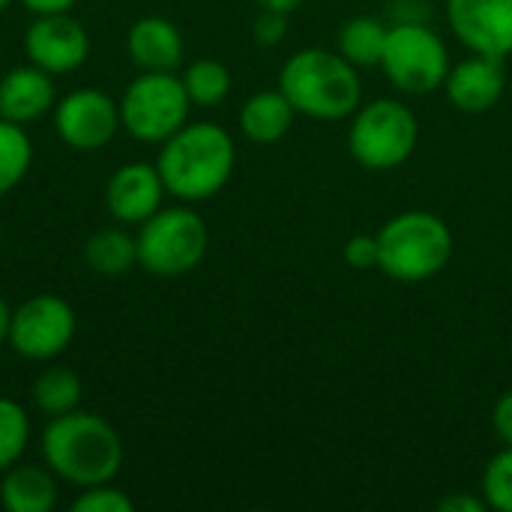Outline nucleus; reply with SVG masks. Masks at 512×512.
Returning a JSON list of instances; mask_svg holds the SVG:
<instances>
[{
	"instance_id": "nucleus-1",
	"label": "nucleus",
	"mask_w": 512,
	"mask_h": 512,
	"mask_svg": "<svg viewBox=\"0 0 512 512\" xmlns=\"http://www.w3.org/2000/svg\"><path fill=\"white\" fill-rule=\"evenodd\" d=\"M237 165L234 138L219 123H186L156 159L165 192L180 201H207L219 195Z\"/></svg>"
},
{
	"instance_id": "nucleus-2",
	"label": "nucleus",
	"mask_w": 512,
	"mask_h": 512,
	"mask_svg": "<svg viewBox=\"0 0 512 512\" xmlns=\"http://www.w3.org/2000/svg\"><path fill=\"white\" fill-rule=\"evenodd\" d=\"M42 456L57 477L90 489L117 477L123 465V441L105 417L75 408L63 417H51L42 432Z\"/></svg>"
},
{
	"instance_id": "nucleus-3",
	"label": "nucleus",
	"mask_w": 512,
	"mask_h": 512,
	"mask_svg": "<svg viewBox=\"0 0 512 512\" xmlns=\"http://www.w3.org/2000/svg\"><path fill=\"white\" fill-rule=\"evenodd\" d=\"M279 90L297 114L312 120H345L363 105V84L357 66L339 51L303 48L291 54L279 72Z\"/></svg>"
},
{
	"instance_id": "nucleus-4",
	"label": "nucleus",
	"mask_w": 512,
	"mask_h": 512,
	"mask_svg": "<svg viewBox=\"0 0 512 512\" xmlns=\"http://www.w3.org/2000/svg\"><path fill=\"white\" fill-rule=\"evenodd\" d=\"M378 237V270L405 285L429 282L453 258L450 225L429 210H405L381 225Z\"/></svg>"
},
{
	"instance_id": "nucleus-5",
	"label": "nucleus",
	"mask_w": 512,
	"mask_h": 512,
	"mask_svg": "<svg viewBox=\"0 0 512 512\" xmlns=\"http://www.w3.org/2000/svg\"><path fill=\"white\" fill-rule=\"evenodd\" d=\"M138 264L159 279H177L192 273L210 246L207 222L186 204L159 207L147 222H141L138 237Z\"/></svg>"
},
{
	"instance_id": "nucleus-6",
	"label": "nucleus",
	"mask_w": 512,
	"mask_h": 512,
	"mask_svg": "<svg viewBox=\"0 0 512 512\" xmlns=\"http://www.w3.org/2000/svg\"><path fill=\"white\" fill-rule=\"evenodd\" d=\"M420 141L417 114L399 99H372L351 114L348 150L369 171L405 165Z\"/></svg>"
},
{
	"instance_id": "nucleus-7",
	"label": "nucleus",
	"mask_w": 512,
	"mask_h": 512,
	"mask_svg": "<svg viewBox=\"0 0 512 512\" xmlns=\"http://www.w3.org/2000/svg\"><path fill=\"white\" fill-rule=\"evenodd\" d=\"M189 96L174 72H141L120 99V126L144 144H162L189 123Z\"/></svg>"
},
{
	"instance_id": "nucleus-8",
	"label": "nucleus",
	"mask_w": 512,
	"mask_h": 512,
	"mask_svg": "<svg viewBox=\"0 0 512 512\" xmlns=\"http://www.w3.org/2000/svg\"><path fill=\"white\" fill-rule=\"evenodd\" d=\"M381 69L402 93H432L447 81L450 51L432 27L420 21H399L387 33Z\"/></svg>"
},
{
	"instance_id": "nucleus-9",
	"label": "nucleus",
	"mask_w": 512,
	"mask_h": 512,
	"mask_svg": "<svg viewBox=\"0 0 512 512\" xmlns=\"http://www.w3.org/2000/svg\"><path fill=\"white\" fill-rule=\"evenodd\" d=\"M75 336V309L57 294H36L12 309L9 345L24 360H51Z\"/></svg>"
},
{
	"instance_id": "nucleus-10",
	"label": "nucleus",
	"mask_w": 512,
	"mask_h": 512,
	"mask_svg": "<svg viewBox=\"0 0 512 512\" xmlns=\"http://www.w3.org/2000/svg\"><path fill=\"white\" fill-rule=\"evenodd\" d=\"M54 129L72 150H99L120 129V105L93 87L72 90L54 105Z\"/></svg>"
},
{
	"instance_id": "nucleus-11",
	"label": "nucleus",
	"mask_w": 512,
	"mask_h": 512,
	"mask_svg": "<svg viewBox=\"0 0 512 512\" xmlns=\"http://www.w3.org/2000/svg\"><path fill=\"white\" fill-rule=\"evenodd\" d=\"M447 24L471 54L512 57V0H447Z\"/></svg>"
},
{
	"instance_id": "nucleus-12",
	"label": "nucleus",
	"mask_w": 512,
	"mask_h": 512,
	"mask_svg": "<svg viewBox=\"0 0 512 512\" xmlns=\"http://www.w3.org/2000/svg\"><path fill=\"white\" fill-rule=\"evenodd\" d=\"M24 51L30 63L45 69L48 75L75 72L90 54V36L81 21L69 12L36 15V21L24 33Z\"/></svg>"
},
{
	"instance_id": "nucleus-13",
	"label": "nucleus",
	"mask_w": 512,
	"mask_h": 512,
	"mask_svg": "<svg viewBox=\"0 0 512 512\" xmlns=\"http://www.w3.org/2000/svg\"><path fill=\"white\" fill-rule=\"evenodd\" d=\"M165 183L159 177L156 165L129 162L117 168L105 186V207L108 213L123 225H141L147 222L165 198Z\"/></svg>"
},
{
	"instance_id": "nucleus-14",
	"label": "nucleus",
	"mask_w": 512,
	"mask_h": 512,
	"mask_svg": "<svg viewBox=\"0 0 512 512\" xmlns=\"http://www.w3.org/2000/svg\"><path fill=\"white\" fill-rule=\"evenodd\" d=\"M504 90H507L504 60L483 57V54H471L462 63L450 66L444 81V93L450 105L462 114H486L501 102Z\"/></svg>"
},
{
	"instance_id": "nucleus-15",
	"label": "nucleus",
	"mask_w": 512,
	"mask_h": 512,
	"mask_svg": "<svg viewBox=\"0 0 512 512\" xmlns=\"http://www.w3.org/2000/svg\"><path fill=\"white\" fill-rule=\"evenodd\" d=\"M54 108V84L36 63L15 66L0 78V117L9 123H33Z\"/></svg>"
},
{
	"instance_id": "nucleus-16",
	"label": "nucleus",
	"mask_w": 512,
	"mask_h": 512,
	"mask_svg": "<svg viewBox=\"0 0 512 512\" xmlns=\"http://www.w3.org/2000/svg\"><path fill=\"white\" fill-rule=\"evenodd\" d=\"M126 51L141 72H174L183 60V36L168 18L147 15L129 27Z\"/></svg>"
},
{
	"instance_id": "nucleus-17",
	"label": "nucleus",
	"mask_w": 512,
	"mask_h": 512,
	"mask_svg": "<svg viewBox=\"0 0 512 512\" xmlns=\"http://www.w3.org/2000/svg\"><path fill=\"white\" fill-rule=\"evenodd\" d=\"M0 504L9 512H51L57 507V483L51 468L12 465L3 471Z\"/></svg>"
},
{
	"instance_id": "nucleus-18",
	"label": "nucleus",
	"mask_w": 512,
	"mask_h": 512,
	"mask_svg": "<svg viewBox=\"0 0 512 512\" xmlns=\"http://www.w3.org/2000/svg\"><path fill=\"white\" fill-rule=\"evenodd\" d=\"M294 105L282 90H261L249 96L240 108V132L252 144H276L294 126Z\"/></svg>"
},
{
	"instance_id": "nucleus-19",
	"label": "nucleus",
	"mask_w": 512,
	"mask_h": 512,
	"mask_svg": "<svg viewBox=\"0 0 512 512\" xmlns=\"http://www.w3.org/2000/svg\"><path fill=\"white\" fill-rule=\"evenodd\" d=\"M387 33H390V27L381 18L357 15L342 24L339 36H336V51L357 69L381 66L384 48H387Z\"/></svg>"
},
{
	"instance_id": "nucleus-20",
	"label": "nucleus",
	"mask_w": 512,
	"mask_h": 512,
	"mask_svg": "<svg viewBox=\"0 0 512 512\" xmlns=\"http://www.w3.org/2000/svg\"><path fill=\"white\" fill-rule=\"evenodd\" d=\"M84 261L99 276H123L138 264L135 237L120 228H102L84 243Z\"/></svg>"
},
{
	"instance_id": "nucleus-21",
	"label": "nucleus",
	"mask_w": 512,
	"mask_h": 512,
	"mask_svg": "<svg viewBox=\"0 0 512 512\" xmlns=\"http://www.w3.org/2000/svg\"><path fill=\"white\" fill-rule=\"evenodd\" d=\"M78 402H81V378L66 366L45 369L33 381V405L45 417H63L75 411Z\"/></svg>"
},
{
	"instance_id": "nucleus-22",
	"label": "nucleus",
	"mask_w": 512,
	"mask_h": 512,
	"mask_svg": "<svg viewBox=\"0 0 512 512\" xmlns=\"http://www.w3.org/2000/svg\"><path fill=\"white\" fill-rule=\"evenodd\" d=\"M180 81L186 87L189 102L201 105V108H216L231 93V72L225 63H219L213 57H201V60L189 63L186 72L180 75Z\"/></svg>"
},
{
	"instance_id": "nucleus-23",
	"label": "nucleus",
	"mask_w": 512,
	"mask_h": 512,
	"mask_svg": "<svg viewBox=\"0 0 512 512\" xmlns=\"http://www.w3.org/2000/svg\"><path fill=\"white\" fill-rule=\"evenodd\" d=\"M30 159H33V144L27 132L18 123L0 117V198L24 180Z\"/></svg>"
},
{
	"instance_id": "nucleus-24",
	"label": "nucleus",
	"mask_w": 512,
	"mask_h": 512,
	"mask_svg": "<svg viewBox=\"0 0 512 512\" xmlns=\"http://www.w3.org/2000/svg\"><path fill=\"white\" fill-rule=\"evenodd\" d=\"M27 438H30L27 411L15 399L0 396V474L15 462H21V453L27 450Z\"/></svg>"
},
{
	"instance_id": "nucleus-25",
	"label": "nucleus",
	"mask_w": 512,
	"mask_h": 512,
	"mask_svg": "<svg viewBox=\"0 0 512 512\" xmlns=\"http://www.w3.org/2000/svg\"><path fill=\"white\" fill-rule=\"evenodd\" d=\"M483 498L492 510L512 512V447H504L483 471Z\"/></svg>"
},
{
	"instance_id": "nucleus-26",
	"label": "nucleus",
	"mask_w": 512,
	"mask_h": 512,
	"mask_svg": "<svg viewBox=\"0 0 512 512\" xmlns=\"http://www.w3.org/2000/svg\"><path fill=\"white\" fill-rule=\"evenodd\" d=\"M75 512H132L135 504L129 495H123L120 489H111L108 483L102 486H90L84 489L75 501H72Z\"/></svg>"
},
{
	"instance_id": "nucleus-27",
	"label": "nucleus",
	"mask_w": 512,
	"mask_h": 512,
	"mask_svg": "<svg viewBox=\"0 0 512 512\" xmlns=\"http://www.w3.org/2000/svg\"><path fill=\"white\" fill-rule=\"evenodd\" d=\"M342 258L351 270H372L378 267V237L375 234H354L342 246Z\"/></svg>"
},
{
	"instance_id": "nucleus-28",
	"label": "nucleus",
	"mask_w": 512,
	"mask_h": 512,
	"mask_svg": "<svg viewBox=\"0 0 512 512\" xmlns=\"http://www.w3.org/2000/svg\"><path fill=\"white\" fill-rule=\"evenodd\" d=\"M252 33H255V42L258 45H279L288 33V12H279V9H261V15L255 18L252 24Z\"/></svg>"
},
{
	"instance_id": "nucleus-29",
	"label": "nucleus",
	"mask_w": 512,
	"mask_h": 512,
	"mask_svg": "<svg viewBox=\"0 0 512 512\" xmlns=\"http://www.w3.org/2000/svg\"><path fill=\"white\" fill-rule=\"evenodd\" d=\"M492 429L504 447H512V390H507L492 408Z\"/></svg>"
},
{
	"instance_id": "nucleus-30",
	"label": "nucleus",
	"mask_w": 512,
	"mask_h": 512,
	"mask_svg": "<svg viewBox=\"0 0 512 512\" xmlns=\"http://www.w3.org/2000/svg\"><path fill=\"white\" fill-rule=\"evenodd\" d=\"M486 507H489L486 498H474V495H447L438 504V510L444 512H483Z\"/></svg>"
},
{
	"instance_id": "nucleus-31",
	"label": "nucleus",
	"mask_w": 512,
	"mask_h": 512,
	"mask_svg": "<svg viewBox=\"0 0 512 512\" xmlns=\"http://www.w3.org/2000/svg\"><path fill=\"white\" fill-rule=\"evenodd\" d=\"M33 15H54V12H69L75 0H21Z\"/></svg>"
},
{
	"instance_id": "nucleus-32",
	"label": "nucleus",
	"mask_w": 512,
	"mask_h": 512,
	"mask_svg": "<svg viewBox=\"0 0 512 512\" xmlns=\"http://www.w3.org/2000/svg\"><path fill=\"white\" fill-rule=\"evenodd\" d=\"M255 3H258L261 9H279V12H288V15H291V12L300 9L306 0H255Z\"/></svg>"
},
{
	"instance_id": "nucleus-33",
	"label": "nucleus",
	"mask_w": 512,
	"mask_h": 512,
	"mask_svg": "<svg viewBox=\"0 0 512 512\" xmlns=\"http://www.w3.org/2000/svg\"><path fill=\"white\" fill-rule=\"evenodd\" d=\"M9 321H12V309H9L6 300L0 297V342L9 339Z\"/></svg>"
},
{
	"instance_id": "nucleus-34",
	"label": "nucleus",
	"mask_w": 512,
	"mask_h": 512,
	"mask_svg": "<svg viewBox=\"0 0 512 512\" xmlns=\"http://www.w3.org/2000/svg\"><path fill=\"white\" fill-rule=\"evenodd\" d=\"M9 3H12V0H0V12H3V9H6Z\"/></svg>"
}]
</instances>
